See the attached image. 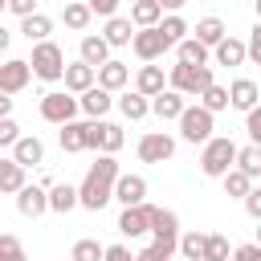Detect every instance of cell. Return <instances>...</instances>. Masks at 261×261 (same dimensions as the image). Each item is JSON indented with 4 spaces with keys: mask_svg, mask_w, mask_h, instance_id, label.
<instances>
[{
    "mask_svg": "<svg viewBox=\"0 0 261 261\" xmlns=\"http://www.w3.org/2000/svg\"><path fill=\"white\" fill-rule=\"evenodd\" d=\"M114 175H118V159L114 155H98L86 171V179L77 184V204L90 208V212H102L110 204V188H114Z\"/></svg>",
    "mask_w": 261,
    "mask_h": 261,
    "instance_id": "cell-1",
    "label": "cell"
},
{
    "mask_svg": "<svg viewBox=\"0 0 261 261\" xmlns=\"http://www.w3.org/2000/svg\"><path fill=\"white\" fill-rule=\"evenodd\" d=\"M204 151H200V171L204 175H212V179H220L228 167H232V159H237V143L228 139V135H212L208 143H200Z\"/></svg>",
    "mask_w": 261,
    "mask_h": 261,
    "instance_id": "cell-2",
    "label": "cell"
},
{
    "mask_svg": "<svg viewBox=\"0 0 261 261\" xmlns=\"http://www.w3.org/2000/svg\"><path fill=\"white\" fill-rule=\"evenodd\" d=\"M29 69H33V77H41V82H61V69H65V53H61V45H53L49 37H45V41H33Z\"/></svg>",
    "mask_w": 261,
    "mask_h": 261,
    "instance_id": "cell-3",
    "label": "cell"
},
{
    "mask_svg": "<svg viewBox=\"0 0 261 261\" xmlns=\"http://www.w3.org/2000/svg\"><path fill=\"white\" fill-rule=\"evenodd\" d=\"M204 86H212V65H188V61H175L171 73H167V90L184 94V98H196Z\"/></svg>",
    "mask_w": 261,
    "mask_h": 261,
    "instance_id": "cell-4",
    "label": "cell"
},
{
    "mask_svg": "<svg viewBox=\"0 0 261 261\" xmlns=\"http://www.w3.org/2000/svg\"><path fill=\"white\" fill-rule=\"evenodd\" d=\"M175 122H179L184 143H192V147H196V143H208V139H212V122H216V114H208V110L196 102V106H184Z\"/></svg>",
    "mask_w": 261,
    "mask_h": 261,
    "instance_id": "cell-5",
    "label": "cell"
},
{
    "mask_svg": "<svg viewBox=\"0 0 261 261\" xmlns=\"http://www.w3.org/2000/svg\"><path fill=\"white\" fill-rule=\"evenodd\" d=\"M41 118L53 122V126L77 118V94H69V90H49V94L41 98Z\"/></svg>",
    "mask_w": 261,
    "mask_h": 261,
    "instance_id": "cell-6",
    "label": "cell"
},
{
    "mask_svg": "<svg viewBox=\"0 0 261 261\" xmlns=\"http://www.w3.org/2000/svg\"><path fill=\"white\" fill-rule=\"evenodd\" d=\"M147 232L159 241V245H171L175 249V237H179V216L171 208H155L147 204Z\"/></svg>",
    "mask_w": 261,
    "mask_h": 261,
    "instance_id": "cell-7",
    "label": "cell"
},
{
    "mask_svg": "<svg viewBox=\"0 0 261 261\" xmlns=\"http://www.w3.org/2000/svg\"><path fill=\"white\" fill-rule=\"evenodd\" d=\"M171 155H175V139L167 130H147L139 139V159L143 163H167Z\"/></svg>",
    "mask_w": 261,
    "mask_h": 261,
    "instance_id": "cell-8",
    "label": "cell"
},
{
    "mask_svg": "<svg viewBox=\"0 0 261 261\" xmlns=\"http://www.w3.org/2000/svg\"><path fill=\"white\" fill-rule=\"evenodd\" d=\"M110 200H118L122 208L143 204V200H147V179L135 175V171H118V175H114V188H110Z\"/></svg>",
    "mask_w": 261,
    "mask_h": 261,
    "instance_id": "cell-9",
    "label": "cell"
},
{
    "mask_svg": "<svg viewBox=\"0 0 261 261\" xmlns=\"http://www.w3.org/2000/svg\"><path fill=\"white\" fill-rule=\"evenodd\" d=\"M12 196H16V212L29 216V220H37V216L49 212V200H45V188H41V184H29V179H24Z\"/></svg>",
    "mask_w": 261,
    "mask_h": 261,
    "instance_id": "cell-10",
    "label": "cell"
},
{
    "mask_svg": "<svg viewBox=\"0 0 261 261\" xmlns=\"http://www.w3.org/2000/svg\"><path fill=\"white\" fill-rule=\"evenodd\" d=\"M130 49L139 53V61H159L171 45L159 37V29L151 24V29H135V37H130Z\"/></svg>",
    "mask_w": 261,
    "mask_h": 261,
    "instance_id": "cell-11",
    "label": "cell"
},
{
    "mask_svg": "<svg viewBox=\"0 0 261 261\" xmlns=\"http://www.w3.org/2000/svg\"><path fill=\"white\" fill-rule=\"evenodd\" d=\"M29 77H33L29 61H24V57H8V61L0 65V94H20V90L29 86Z\"/></svg>",
    "mask_w": 261,
    "mask_h": 261,
    "instance_id": "cell-12",
    "label": "cell"
},
{
    "mask_svg": "<svg viewBox=\"0 0 261 261\" xmlns=\"http://www.w3.org/2000/svg\"><path fill=\"white\" fill-rule=\"evenodd\" d=\"M126 82H130V69L122 65V61H102L98 69H94V86H102V90H110V94H118V90H126Z\"/></svg>",
    "mask_w": 261,
    "mask_h": 261,
    "instance_id": "cell-13",
    "label": "cell"
},
{
    "mask_svg": "<svg viewBox=\"0 0 261 261\" xmlns=\"http://www.w3.org/2000/svg\"><path fill=\"white\" fill-rule=\"evenodd\" d=\"M114 106V94L110 90H102V86H90V90H82L77 94V110L86 114V118H106V110Z\"/></svg>",
    "mask_w": 261,
    "mask_h": 261,
    "instance_id": "cell-14",
    "label": "cell"
},
{
    "mask_svg": "<svg viewBox=\"0 0 261 261\" xmlns=\"http://www.w3.org/2000/svg\"><path fill=\"white\" fill-rule=\"evenodd\" d=\"M12 159L29 171V167H37V163H45V143L37 139V135H20L16 143H12Z\"/></svg>",
    "mask_w": 261,
    "mask_h": 261,
    "instance_id": "cell-15",
    "label": "cell"
},
{
    "mask_svg": "<svg viewBox=\"0 0 261 261\" xmlns=\"http://www.w3.org/2000/svg\"><path fill=\"white\" fill-rule=\"evenodd\" d=\"M224 90H228V106H232V110H253L257 98H261V90H257L253 77H237V82L224 86Z\"/></svg>",
    "mask_w": 261,
    "mask_h": 261,
    "instance_id": "cell-16",
    "label": "cell"
},
{
    "mask_svg": "<svg viewBox=\"0 0 261 261\" xmlns=\"http://www.w3.org/2000/svg\"><path fill=\"white\" fill-rule=\"evenodd\" d=\"M147 102H151V114H155V118H163V122L179 118V110L188 106V102H184V94H175V90H159V94H151Z\"/></svg>",
    "mask_w": 261,
    "mask_h": 261,
    "instance_id": "cell-17",
    "label": "cell"
},
{
    "mask_svg": "<svg viewBox=\"0 0 261 261\" xmlns=\"http://www.w3.org/2000/svg\"><path fill=\"white\" fill-rule=\"evenodd\" d=\"M212 57H216V65H228V69H232V65H245V41L224 33V37L212 45Z\"/></svg>",
    "mask_w": 261,
    "mask_h": 261,
    "instance_id": "cell-18",
    "label": "cell"
},
{
    "mask_svg": "<svg viewBox=\"0 0 261 261\" xmlns=\"http://www.w3.org/2000/svg\"><path fill=\"white\" fill-rule=\"evenodd\" d=\"M130 37H135V24H130V16H106V29H102V41L110 45V49H118V45H130Z\"/></svg>",
    "mask_w": 261,
    "mask_h": 261,
    "instance_id": "cell-19",
    "label": "cell"
},
{
    "mask_svg": "<svg viewBox=\"0 0 261 261\" xmlns=\"http://www.w3.org/2000/svg\"><path fill=\"white\" fill-rule=\"evenodd\" d=\"M45 200H49V212H73L77 208V188L73 184H49L45 188Z\"/></svg>",
    "mask_w": 261,
    "mask_h": 261,
    "instance_id": "cell-20",
    "label": "cell"
},
{
    "mask_svg": "<svg viewBox=\"0 0 261 261\" xmlns=\"http://www.w3.org/2000/svg\"><path fill=\"white\" fill-rule=\"evenodd\" d=\"M118 232H122V237H130V241L147 232V200H143V204L122 208V216H118Z\"/></svg>",
    "mask_w": 261,
    "mask_h": 261,
    "instance_id": "cell-21",
    "label": "cell"
},
{
    "mask_svg": "<svg viewBox=\"0 0 261 261\" xmlns=\"http://www.w3.org/2000/svg\"><path fill=\"white\" fill-rule=\"evenodd\" d=\"M61 82H65V90H69V94H82V90H90V86H94V65L73 61V65H65V69H61Z\"/></svg>",
    "mask_w": 261,
    "mask_h": 261,
    "instance_id": "cell-22",
    "label": "cell"
},
{
    "mask_svg": "<svg viewBox=\"0 0 261 261\" xmlns=\"http://www.w3.org/2000/svg\"><path fill=\"white\" fill-rule=\"evenodd\" d=\"M77 53H82L77 61H86V65H94V69H98L102 61H110V45H106L102 37H94V33H86V37H82Z\"/></svg>",
    "mask_w": 261,
    "mask_h": 261,
    "instance_id": "cell-23",
    "label": "cell"
},
{
    "mask_svg": "<svg viewBox=\"0 0 261 261\" xmlns=\"http://www.w3.org/2000/svg\"><path fill=\"white\" fill-rule=\"evenodd\" d=\"M171 49H175V53H179V61H188V65H208V57H212V49H208V45H200L196 37H184V41H175Z\"/></svg>",
    "mask_w": 261,
    "mask_h": 261,
    "instance_id": "cell-24",
    "label": "cell"
},
{
    "mask_svg": "<svg viewBox=\"0 0 261 261\" xmlns=\"http://www.w3.org/2000/svg\"><path fill=\"white\" fill-rule=\"evenodd\" d=\"M163 86H167L163 65H151V61H147V65L139 69V77H135V90H139V94H147V98H151V94H159Z\"/></svg>",
    "mask_w": 261,
    "mask_h": 261,
    "instance_id": "cell-25",
    "label": "cell"
},
{
    "mask_svg": "<svg viewBox=\"0 0 261 261\" xmlns=\"http://www.w3.org/2000/svg\"><path fill=\"white\" fill-rule=\"evenodd\" d=\"M118 110H122V118L139 122V118H147V114H151V102H147V94H139V90H126V94L118 98Z\"/></svg>",
    "mask_w": 261,
    "mask_h": 261,
    "instance_id": "cell-26",
    "label": "cell"
},
{
    "mask_svg": "<svg viewBox=\"0 0 261 261\" xmlns=\"http://www.w3.org/2000/svg\"><path fill=\"white\" fill-rule=\"evenodd\" d=\"M20 184H24V167H20L12 155H8V159L0 155V196H12Z\"/></svg>",
    "mask_w": 261,
    "mask_h": 261,
    "instance_id": "cell-27",
    "label": "cell"
},
{
    "mask_svg": "<svg viewBox=\"0 0 261 261\" xmlns=\"http://www.w3.org/2000/svg\"><path fill=\"white\" fill-rule=\"evenodd\" d=\"M61 20H65V29L86 33V24H90L94 16H90V8H86L82 0H65V4H61Z\"/></svg>",
    "mask_w": 261,
    "mask_h": 261,
    "instance_id": "cell-28",
    "label": "cell"
},
{
    "mask_svg": "<svg viewBox=\"0 0 261 261\" xmlns=\"http://www.w3.org/2000/svg\"><path fill=\"white\" fill-rule=\"evenodd\" d=\"M232 167H237V171H245L249 179H257V175H261V147H257V143H249V147H237V159H232Z\"/></svg>",
    "mask_w": 261,
    "mask_h": 261,
    "instance_id": "cell-29",
    "label": "cell"
},
{
    "mask_svg": "<svg viewBox=\"0 0 261 261\" xmlns=\"http://www.w3.org/2000/svg\"><path fill=\"white\" fill-rule=\"evenodd\" d=\"M159 16H163V8L155 0H135L130 4V24L135 29H151V24H159Z\"/></svg>",
    "mask_w": 261,
    "mask_h": 261,
    "instance_id": "cell-30",
    "label": "cell"
},
{
    "mask_svg": "<svg viewBox=\"0 0 261 261\" xmlns=\"http://www.w3.org/2000/svg\"><path fill=\"white\" fill-rule=\"evenodd\" d=\"M20 33H24L29 41H45V37L53 33V20H49L45 12H29V16H20Z\"/></svg>",
    "mask_w": 261,
    "mask_h": 261,
    "instance_id": "cell-31",
    "label": "cell"
},
{
    "mask_svg": "<svg viewBox=\"0 0 261 261\" xmlns=\"http://www.w3.org/2000/svg\"><path fill=\"white\" fill-rule=\"evenodd\" d=\"M155 29H159V37H163L167 45H175V41H184V37H188V20H184L179 12L159 16V24H155Z\"/></svg>",
    "mask_w": 261,
    "mask_h": 261,
    "instance_id": "cell-32",
    "label": "cell"
},
{
    "mask_svg": "<svg viewBox=\"0 0 261 261\" xmlns=\"http://www.w3.org/2000/svg\"><path fill=\"white\" fill-rule=\"evenodd\" d=\"M224 33H228V29H224V20H220V16H204V20H196V41H200V45H208V49H212Z\"/></svg>",
    "mask_w": 261,
    "mask_h": 261,
    "instance_id": "cell-33",
    "label": "cell"
},
{
    "mask_svg": "<svg viewBox=\"0 0 261 261\" xmlns=\"http://www.w3.org/2000/svg\"><path fill=\"white\" fill-rule=\"evenodd\" d=\"M196 98H200V106H204L208 114H220V110H228V90H224V86H216V82H212V86H204Z\"/></svg>",
    "mask_w": 261,
    "mask_h": 261,
    "instance_id": "cell-34",
    "label": "cell"
},
{
    "mask_svg": "<svg viewBox=\"0 0 261 261\" xmlns=\"http://www.w3.org/2000/svg\"><path fill=\"white\" fill-rule=\"evenodd\" d=\"M82 126L86 122H77V118H69V122H61V151H69V155H77V151H86V139H82Z\"/></svg>",
    "mask_w": 261,
    "mask_h": 261,
    "instance_id": "cell-35",
    "label": "cell"
},
{
    "mask_svg": "<svg viewBox=\"0 0 261 261\" xmlns=\"http://www.w3.org/2000/svg\"><path fill=\"white\" fill-rule=\"evenodd\" d=\"M122 143H126L122 126H118V122H106V118H102V130H98V151H102V155H114V151H118Z\"/></svg>",
    "mask_w": 261,
    "mask_h": 261,
    "instance_id": "cell-36",
    "label": "cell"
},
{
    "mask_svg": "<svg viewBox=\"0 0 261 261\" xmlns=\"http://www.w3.org/2000/svg\"><path fill=\"white\" fill-rule=\"evenodd\" d=\"M220 184H224V196H232V200H241V196L253 188V179H249L245 171H237V167H228V171L220 175Z\"/></svg>",
    "mask_w": 261,
    "mask_h": 261,
    "instance_id": "cell-37",
    "label": "cell"
},
{
    "mask_svg": "<svg viewBox=\"0 0 261 261\" xmlns=\"http://www.w3.org/2000/svg\"><path fill=\"white\" fill-rule=\"evenodd\" d=\"M200 261H228V237L204 232V253H200Z\"/></svg>",
    "mask_w": 261,
    "mask_h": 261,
    "instance_id": "cell-38",
    "label": "cell"
},
{
    "mask_svg": "<svg viewBox=\"0 0 261 261\" xmlns=\"http://www.w3.org/2000/svg\"><path fill=\"white\" fill-rule=\"evenodd\" d=\"M175 249L184 253V261H200V253H204V232H179V237H175Z\"/></svg>",
    "mask_w": 261,
    "mask_h": 261,
    "instance_id": "cell-39",
    "label": "cell"
},
{
    "mask_svg": "<svg viewBox=\"0 0 261 261\" xmlns=\"http://www.w3.org/2000/svg\"><path fill=\"white\" fill-rule=\"evenodd\" d=\"M0 261H29V253H24L20 237H12V232H0Z\"/></svg>",
    "mask_w": 261,
    "mask_h": 261,
    "instance_id": "cell-40",
    "label": "cell"
},
{
    "mask_svg": "<svg viewBox=\"0 0 261 261\" xmlns=\"http://www.w3.org/2000/svg\"><path fill=\"white\" fill-rule=\"evenodd\" d=\"M69 261H102V245H98L94 237H82V241L73 245V253H69Z\"/></svg>",
    "mask_w": 261,
    "mask_h": 261,
    "instance_id": "cell-41",
    "label": "cell"
},
{
    "mask_svg": "<svg viewBox=\"0 0 261 261\" xmlns=\"http://www.w3.org/2000/svg\"><path fill=\"white\" fill-rule=\"evenodd\" d=\"M171 257H175V249L171 245H159V241H151L147 249L135 253V261H171Z\"/></svg>",
    "mask_w": 261,
    "mask_h": 261,
    "instance_id": "cell-42",
    "label": "cell"
},
{
    "mask_svg": "<svg viewBox=\"0 0 261 261\" xmlns=\"http://www.w3.org/2000/svg\"><path fill=\"white\" fill-rule=\"evenodd\" d=\"M16 139H20V126L12 122V114H8V118H0V151H4V147H12Z\"/></svg>",
    "mask_w": 261,
    "mask_h": 261,
    "instance_id": "cell-43",
    "label": "cell"
},
{
    "mask_svg": "<svg viewBox=\"0 0 261 261\" xmlns=\"http://www.w3.org/2000/svg\"><path fill=\"white\" fill-rule=\"evenodd\" d=\"M245 130H249V139L261 147V110L253 106V110H245Z\"/></svg>",
    "mask_w": 261,
    "mask_h": 261,
    "instance_id": "cell-44",
    "label": "cell"
},
{
    "mask_svg": "<svg viewBox=\"0 0 261 261\" xmlns=\"http://www.w3.org/2000/svg\"><path fill=\"white\" fill-rule=\"evenodd\" d=\"M228 261H261V245H237L232 253H228Z\"/></svg>",
    "mask_w": 261,
    "mask_h": 261,
    "instance_id": "cell-45",
    "label": "cell"
},
{
    "mask_svg": "<svg viewBox=\"0 0 261 261\" xmlns=\"http://www.w3.org/2000/svg\"><path fill=\"white\" fill-rule=\"evenodd\" d=\"M118 4H122V0H86L90 16H114V12H118Z\"/></svg>",
    "mask_w": 261,
    "mask_h": 261,
    "instance_id": "cell-46",
    "label": "cell"
},
{
    "mask_svg": "<svg viewBox=\"0 0 261 261\" xmlns=\"http://www.w3.org/2000/svg\"><path fill=\"white\" fill-rule=\"evenodd\" d=\"M245 57L261 61V24H253V29H249V41H245Z\"/></svg>",
    "mask_w": 261,
    "mask_h": 261,
    "instance_id": "cell-47",
    "label": "cell"
},
{
    "mask_svg": "<svg viewBox=\"0 0 261 261\" xmlns=\"http://www.w3.org/2000/svg\"><path fill=\"white\" fill-rule=\"evenodd\" d=\"M241 200H245V212H249L253 220H261V188H249Z\"/></svg>",
    "mask_w": 261,
    "mask_h": 261,
    "instance_id": "cell-48",
    "label": "cell"
},
{
    "mask_svg": "<svg viewBox=\"0 0 261 261\" xmlns=\"http://www.w3.org/2000/svg\"><path fill=\"white\" fill-rule=\"evenodd\" d=\"M102 261H135V253L126 245H102Z\"/></svg>",
    "mask_w": 261,
    "mask_h": 261,
    "instance_id": "cell-49",
    "label": "cell"
},
{
    "mask_svg": "<svg viewBox=\"0 0 261 261\" xmlns=\"http://www.w3.org/2000/svg\"><path fill=\"white\" fill-rule=\"evenodd\" d=\"M4 8H8V12H16V16H29V12H37V0H8Z\"/></svg>",
    "mask_w": 261,
    "mask_h": 261,
    "instance_id": "cell-50",
    "label": "cell"
},
{
    "mask_svg": "<svg viewBox=\"0 0 261 261\" xmlns=\"http://www.w3.org/2000/svg\"><path fill=\"white\" fill-rule=\"evenodd\" d=\"M155 4H159V8H163V12H179V8H184V4H188V0H155Z\"/></svg>",
    "mask_w": 261,
    "mask_h": 261,
    "instance_id": "cell-51",
    "label": "cell"
},
{
    "mask_svg": "<svg viewBox=\"0 0 261 261\" xmlns=\"http://www.w3.org/2000/svg\"><path fill=\"white\" fill-rule=\"evenodd\" d=\"M8 114H12V98H8V94H0V118H8Z\"/></svg>",
    "mask_w": 261,
    "mask_h": 261,
    "instance_id": "cell-52",
    "label": "cell"
},
{
    "mask_svg": "<svg viewBox=\"0 0 261 261\" xmlns=\"http://www.w3.org/2000/svg\"><path fill=\"white\" fill-rule=\"evenodd\" d=\"M8 45H12V33L0 24V53H8Z\"/></svg>",
    "mask_w": 261,
    "mask_h": 261,
    "instance_id": "cell-53",
    "label": "cell"
},
{
    "mask_svg": "<svg viewBox=\"0 0 261 261\" xmlns=\"http://www.w3.org/2000/svg\"><path fill=\"white\" fill-rule=\"evenodd\" d=\"M4 4H8V0H0V12H4Z\"/></svg>",
    "mask_w": 261,
    "mask_h": 261,
    "instance_id": "cell-54",
    "label": "cell"
}]
</instances>
